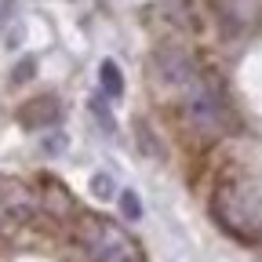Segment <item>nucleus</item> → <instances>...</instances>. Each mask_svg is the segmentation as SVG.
Wrapping results in <instances>:
<instances>
[{
  "label": "nucleus",
  "instance_id": "obj_13",
  "mask_svg": "<svg viewBox=\"0 0 262 262\" xmlns=\"http://www.w3.org/2000/svg\"><path fill=\"white\" fill-rule=\"evenodd\" d=\"M91 110H95V117L102 120L106 127H113V120H110V110H106V102H102V98H91Z\"/></svg>",
  "mask_w": 262,
  "mask_h": 262
},
{
  "label": "nucleus",
  "instance_id": "obj_10",
  "mask_svg": "<svg viewBox=\"0 0 262 262\" xmlns=\"http://www.w3.org/2000/svg\"><path fill=\"white\" fill-rule=\"evenodd\" d=\"M33 73H37V62H33V58H26V62H18V66H15V73H11V84H26Z\"/></svg>",
  "mask_w": 262,
  "mask_h": 262
},
{
  "label": "nucleus",
  "instance_id": "obj_6",
  "mask_svg": "<svg viewBox=\"0 0 262 262\" xmlns=\"http://www.w3.org/2000/svg\"><path fill=\"white\" fill-rule=\"evenodd\" d=\"M208 4L226 33H244L262 15V0H208Z\"/></svg>",
  "mask_w": 262,
  "mask_h": 262
},
{
  "label": "nucleus",
  "instance_id": "obj_9",
  "mask_svg": "<svg viewBox=\"0 0 262 262\" xmlns=\"http://www.w3.org/2000/svg\"><path fill=\"white\" fill-rule=\"evenodd\" d=\"M135 131H139V149L146 157H153V160H164V149H160V142H157L153 131H146V120H135Z\"/></svg>",
  "mask_w": 262,
  "mask_h": 262
},
{
  "label": "nucleus",
  "instance_id": "obj_5",
  "mask_svg": "<svg viewBox=\"0 0 262 262\" xmlns=\"http://www.w3.org/2000/svg\"><path fill=\"white\" fill-rule=\"evenodd\" d=\"M153 77L160 84H175V88H186L193 77H201V66L193 62V55L182 48V44H160L153 51Z\"/></svg>",
  "mask_w": 262,
  "mask_h": 262
},
{
  "label": "nucleus",
  "instance_id": "obj_4",
  "mask_svg": "<svg viewBox=\"0 0 262 262\" xmlns=\"http://www.w3.org/2000/svg\"><path fill=\"white\" fill-rule=\"evenodd\" d=\"M40 208V196L18 179H0V233H15Z\"/></svg>",
  "mask_w": 262,
  "mask_h": 262
},
{
  "label": "nucleus",
  "instance_id": "obj_3",
  "mask_svg": "<svg viewBox=\"0 0 262 262\" xmlns=\"http://www.w3.org/2000/svg\"><path fill=\"white\" fill-rule=\"evenodd\" d=\"M215 215L226 229H251L258 222V201L244 182H222L215 189Z\"/></svg>",
  "mask_w": 262,
  "mask_h": 262
},
{
  "label": "nucleus",
  "instance_id": "obj_1",
  "mask_svg": "<svg viewBox=\"0 0 262 262\" xmlns=\"http://www.w3.org/2000/svg\"><path fill=\"white\" fill-rule=\"evenodd\" d=\"M182 91H186L182 120H186V127L193 131V135L215 139V135H222V131L229 127V106H226L222 91L211 84V77H204V73L193 77Z\"/></svg>",
  "mask_w": 262,
  "mask_h": 262
},
{
  "label": "nucleus",
  "instance_id": "obj_2",
  "mask_svg": "<svg viewBox=\"0 0 262 262\" xmlns=\"http://www.w3.org/2000/svg\"><path fill=\"white\" fill-rule=\"evenodd\" d=\"M77 241L88 251L91 262H146L142 248L135 244V237L120 229L117 222L102 219V215H91L77 226Z\"/></svg>",
  "mask_w": 262,
  "mask_h": 262
},
{
  "label": "nucleus",
  "instance_id": "obj_12",
  "mask_svg": "<svg viewBox=\"0 0 262 262\" xmlns=\"http://www.w3.org/2000/svg\"><path fill=\"white\" fill-rule=\"evenodd\" d=\"M91 189H95L98 196H113V182H110L106 175H95V179H91Z\"/></svg>",
  "mask_w": 262,
  "mask_h": 262
},
{
  "label": "nucleus",
  "instance_id": "obj_7",
  "mask_svg": "<svg viewBox=\"0 0 262 262\" xmlns=\"http://www.w3.org/2000/svg\"><path fill=\"white\" fill-rule=\"evenodd\" d=\"M58 117H62V102L55 95H40V98H33V102H26L18 110L22 127H51V124H58Z\"/></svg>",
  "mask_w": 262,
  "mask_h": 262
},
{
  "label": "nucleus",
  "instance_id": "obj_11",
  "mask_svg": "<svg viewBox=\"0 0 262 262\" xmlns=\"http://www.w3.org/2000/svg\"><path fill=\"white\" fill-rule=\"evenodd\" d=\"M120 204H124V215H127V219H139V215H142V208H139V196L131 193V189H127V193H120Z\"/></svg>",
  "mask_w": 262,
  "mask_h": 262
},
{
  "label": "nucleus",
  "instance_id": "obj_8",
  "mask_svg": "<svg viewBox=\"0 0 262 262\" xmlns=\"http://www.w3.org/2000/svg\"><path fill=\"white\" fill-rule=\"evenodd\" d=\"M98 77H102V91L110 98H120L124 95V73H120V66L113 58H106L102 66H98Z\"/></svg>",
  "mask_w": 262,
  "mask_h": 262
}]
</instances>
